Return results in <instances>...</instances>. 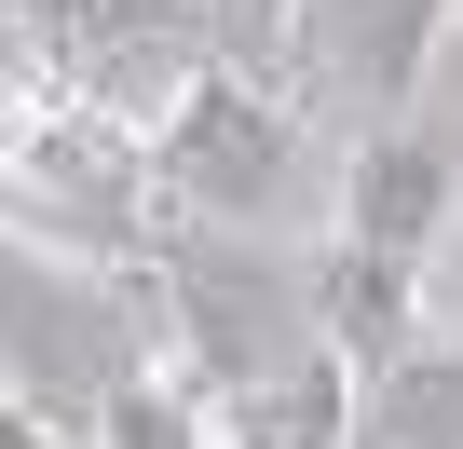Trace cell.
Instances as JSON below:
<instances>
[{
  "instance_id": "1",
  "label": "cell",
  "mask_w": 463,
  "mask_h": 449,
  "mask_svg": "<svg viewBox=\"0 0 463 449\" xmlns=\"http://www.w3.org/2000/svg\"><path fill=\"white\" fill-rule=\"evenodd\" d=\"M0 218L55 259L96 273H150L164 246V191H150V123L42 82V96H0Z\"/></svg>"
},
{
  "instance_id": "2",
  "label": "cell",
  "mask_w": 463,
  "mask_h": 449,
  "mask_svg": "<svg viewBox=\"0 0 463 449\" xmlns=\"http://www.w3.org/2000/svg\"><path fill=\"white\" fill-rule=\"evenodd\" d=\"M150 313L164 286L150 273H96V259H55L0 218V395L42 408L55 435H96L109 395L150 368Z\"/></svg>"
},
{
  "instance_id": "3",
  "label": "cell",
  "mask_w": 463,
  "mask_h": 449,
  "mask_svg": "<svg viewBox=\"0 0 463 449\" xmlns=\"http://www.w3.org/2000/svg\"><path fill=\"white\" fill-rule=\"evenodd\" d=\"M150 286H164V327L177 354L246 408L260 381H287L300 354H327V286L314 259H287L273 232H218V218H164L150 246Z\"/></svg>"
},
{
  "instance_id": "4",
  "label": "cell",
  "mask_w": 463,
  "mask_h": 449,
  "mask_svg": "<svg viewBox=\"0 0 463 449\" xmlns=\"http://www.w3.org/2000/svg\"><path fill=\"white\" fill-rule=\"evenodd\" d=\"M300 164V96L246 82V69H204L164 123H150V191L164 218H218V232H260L273 191Z\"/></svg>"
},
{
  "instance_id": "5",
  "label": "cell",
  "mask_w": 463,
  "mask_h": 449,
  "mask_svg": "<svg viewBox=\"0 0 463 449\" xmlns=\"http://www.w3.org/2000/svg\"><path fill=\"white\" fill-rule=\"evenodd\" d=\"M28 42H42V82L123 123H164L218 69V0H28Z\"/></svg>"
},
{
  "instance_id": "6",
  "label": "cell",
  "mask_w": 463,
  "mask_h": 449,
  "mask_svg": "<svg viewBox=\"0 0 463 449\" xmlns=\"http://www.w3.org/2000/svg\"><path fill=\"white\" fill-rule=\"evenodd\" d=\"M463 0H300V42H287V96L354 109L368 136H395L422 109V69L449 42Z\"/></svg>"
},
{
  "instance_id": "7",
  "label": "cell",
  "mask_w": 463,
  "mask_h": 449,
  "mask_svg": "<svg viewBox=\"0 0 463 449\" xmlns=\"http://www.w3.org/2000/svg\"><path fill=\"white\" fill-rule=\"evenodd\" d=\"M436 218H449V150H436L422 123L354 136V164H341V246H368V259H422Z\"/></svg>"
},
{
  "instance_id": "8",
  "label": "cell",
  "mask_w": 463,
  "mask_h": 449,
  "mask_svg": "<svg viewBox=\"0 0 463 449\" xmlns=\"http://www.w3.org/2000/svg\"><path fill=\"white\" fill-rule=\"evenodd\" d=\"M314 286H327V341L354 381H382L395 354H422V259H368V246H314Z\"/></svg>"
},
{
  "instance_id": "9",
  "label": "cell",
  "mask_w": 463,
  "mask_h": 449,
  "mask_svg": "<svg viewBox=\"0 0 463 449\" xmlns=\"http://www.w3.org/2000/svg\"><path fill=\"white\" fill-rule=\"evenodd\" d=\"M96 449H218V381L177 354V368H137L96 422Z\"/></svg>"
},
{
  "instance_id": "10",
  "label": "cell",
  "mask_w": 463,
  "mask_h": 449,
  "mask_svg": "<svg viewBox=\"0 0 463 449\" xmlns=\"http://www.w3.org/2000/svg\"><path fill=\"white\" fill-rule=\"evenodd\" d=\"M0 449H69V435H55L42 408H14V395H0Z\"/></svg>"
},
{
  "instance_id": "11",
  "label": "cell",
  "mask_w": 463,
  "mask_h": 449,
  "mask_svg": "<svg viewBox=\"0 0 463 449\" xmlns=\"http://www.w3.org/2000/svg\"><path fill=\"white\" fill-rule=\"evenodd\" d=\"M449 354H463V341H449Z\"/></svg>"
}]
</instances>
